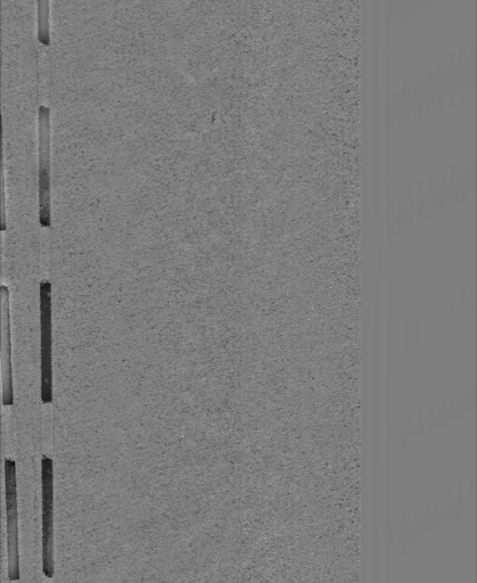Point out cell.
I'll use <instances>...</instances> for the list:
<instances>
[{
    "instance_id": "1",
    "label": "cell",
    "mask_w": 477,
    "mask_h": 583,
    "mask_svg": "<svg viewBox=\"0 0 477 583\" xmlns=\"http://www.w3.org/2000/svg\"><path fill=\"white\" fill-rule=\"evenodd\" d=\"M51 110L41 105L38 111V203L39 225L52 226V183H51Z\"/></svg>"
},
{
    "instance_id": "2",
    "label": "cell",
    "mask_w": 477,
    "mask_h": 583,
    "mask_svg": "<svg viewBox=\"0 0 477 583\" xmlns=\"http://www.w3.org/2000/svg\"><path fill=\"white\" fill-rule=\"evenodd\" d=\"M40 303V361H41V399L44 404L53 400L52 366V283L48 279L39 285Z\"/></svg>"
},
{
    "instance_id": "3",
    "label": "cell",
    "mask_w": 477,
    "mask_h": 583,
    "mask_svg": "<svg viewBox=\"0 0 477 583\" xmlns=\"http://www.w3.org/2000/svg\"><path fill=\"white\" fill-rule=\"evenodd\" d=\"M15 463L5 459L8 564L11 580H19L18 503H16Z\"/></svg>"
},
{
    "instance_id": "4",
    "label": "cell",
    "mask_w": 477,
    "mask_h": 583,
    "mask_svg": "<svg viewBox=\"0 0 477 583\" xmlns=\"http://www.w3.org/2000/svg\"><path fill=\"white\" fill-rule=\"evenodd\" d=\"M43 569L45 576H54V492H53V461L48 456L43 457Z\"/></svg>"
}]
</instances>
